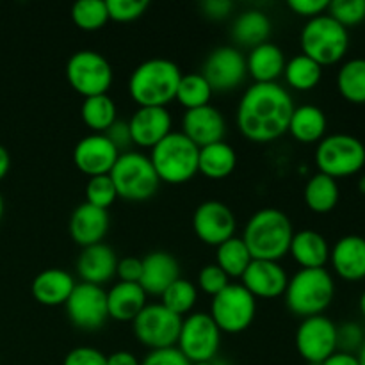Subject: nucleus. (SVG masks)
Wrapping results in <instances>:
<instances>
[{
	"mask_svg": "<svg viewBox=\"0 0 365 365\" xmlns=\"http://www.w3.org/2000/svg\"><path fill=\"white\" fill-rule=\"evenodd\" d=\"M319 173L331 178L353 177L365 166V145L351 134L324 135L316 148Z\"/></svg>",
	"mask_w": 365,
	"mask_h": 365,
	"instance_id": "obj_8",
	"label": "nucleus"
},
{
	"mask_svg": "<svg viewBox=\"0 0 365 365\" xmlns=\"http://www.w3.org/2000/svg\"><path fill=\"white\" fill-rule=\"evenodd\" d=\"M271 36V20L259 9L245 11L232 25V38L242 46H255L267 43Z\"/></svg>",
	"mask_w": 365,
	"mask_h": 365,
	"instance_id": "obj_31",
	"label": "nucleus"
},
{
	"mask_svg": "<svg viewBox=\"0 0 365 365\" xmlns=\"http://www.w3.org/2000/svg\"><path fill=\"white\" fill-rule=\"evenodd\" d=\"M230 285V278L225 274V271L221 269L217 264H209V266L202 267L198 274V287L202 289L205 294L209 296H217L221 291Z\"/></svg>",
	"mask_w": 365,
	"mask_h": 365,
	"instance_id": "obj_43",
	"label": "nucleus"
},
{
	"mask_svg": "<svg viewBox=\"0 0 365 365\" xmlns=\"http://www.w3.org/2000/svg\"><path fill=\"white\" fill-rule=\"evenodd\" d=\"M63 365H107V355L95 348L81 346L64 356Z\"/></svg>",
	"mask_w": 365,
	"mask_h": 365,
	"instance_id": "obj_45",
	"label": "nucleus"
},
{
	"mask_svg": "<svg viewBox=\"0 0 365 365\" xmlns=\"http://www.w3.org/2000/svg\"><path fill=\"white\" fill-rule=\"evenodd\" d=\"M364 344V331L356 323H344L337 327V351H359ZM355 355V353H353Z\"/></svg>",
	"mask_w": 365,
	"mask_h": 365,
	"instance_id": "obj_44",
	"label": "nucleus"
},
{
	"mask_svg": "<svg viewBox=\"0 0 365 365\" xmlns=\"http://www.w3.org/2000/svg\"><path fill=\"white\" fill-rule=\"evenodd\" d=\"M9 168H11V157L9 152L0 145V180L9 173Z\"/></svg>",
	"mask_w": 365,
	"mask_h": 365,
	"instance_id": "obj_53",
	"label": "nucleus"
},
{
	"mask_svg": "<svg viewBox=\"0 0 365 365\" xmlns=\"http://www.w3.org/2000/svg\"><path fill=\"white\" fill-rule=\"evenodd\" d=\"M191 365H217L214 360H210V362H196V364H191Z\"/></svg>",
	"mask_w": 365,
	"mask_h": 365,
	"instance_id": "obj_58",
	"label": "nucleus"
},
{
	"mask_svg": "<svg viewBox=\"0 0 365 365\" xmlns=\"http://www.w3.org/2000/svg\"><path fill=\"white\" fill-rule=\"evenodd\" d=\"M68 84L84 98L107 95L114 81L109 61L95 50H78L66 63Z\"/></svg>",
	"mask_w": 365,
	"mask_h": 365,
	"instance_id": "obj_9",
	"label": "nucleus"
},
{
	"mask_svg": "<svg viewBox=\"0 0 365 365\" xmlns=\"http://www.w3.org/2000/svg\"><path fill=\"white\" fill-rule=\"evenodd\" d=\"M200 148L192 145L182 132H171L152 148L150 160L160 182L185 184L198 173Z\"/></svg>",
	"mask_w": 365,
	"mask_h": 365,
	"instance_id": "obj_5",
	"label": "nucleus"
},
{
	"mask_svg": "<svg viewBox=\"0 0 365 365\" xmlns=\"http://www.w3.org/2000/svg\"><path fill=\"white\" fill-rule=\"evenodd\" d=\"M289 253L302 269H321L330 260V245L316 230L294 232Z\"/></svg>",
	"mask_w": 365,
	"mask_h": 365,
	"instance_id": "obj_28",
	"label": "nucleus"
},
{
	"mask_svg": "<svg viewBox=\"0 0 365 365\" xmlns=\"http://www.w3.org/2000/svg\"><path fill=\"white\" fill-rule=\"evenodd\" d=\"M356 359H359V365H365V341H364L362 348L359 349V355H356Z\"/></svg>",
	"mask_w": 365,
	"mask_h": 365,
	"instance_id": "obj_54",
	"label": "nucleus"
},
{
	"mask_svg": "<svg viewBox=\"0 0 365 365\" xmlns=\"http://www.w3.org/2000/svg\"><path fill=\"white\" fill-rule=\"evenodd\" d=\"M328 6H330L328 0H289V9L309 20L327 13Z\"/></svg>",
	"mask_w": 365,
	"mask_h": 365,
	"instance_id": "obj_49",
	"label": "nucleus"
},
{
	"mask_svg": "<svg viewBox=\"0 0 365 365\" xmlns=\"http://www.w3.org/2000/svg\"><path fill=\"white\" fill-rule=\"evenodd\" d=\"M81 118L88 128L95 134H103L118 120L116 103L109 95L84 98L81 107Z\"/></svg>",
	"mask_w": 365,
	"mask_h": 365,
	"instance_id": "obj_34",
	"label": "nucleus"
},
{
	"mask_svg": "<svg viewBox=\"0 0 365 365\" xmlns=\"http://www.w3.org/2000/svg\"><path fill=\"white\" fill-rule=\"evenodd\" d=\"M330 262L334 271L348 282H360L365 278V237L344 235L330 250Z\"/></svg>",
	"mask_w": 365,
	"mask_h": 365,
	"instance_id": "obj_23",
	"label": "nucleus"
},
{
	"mask_svg": "<svg viewBox=\"0 0 365 365\" xmlns=\"http://www.w3.org/2000/svg\"><path fill=\"white\" fill-rule=\"evenodd\" d=\"M118 157H120V152L103 134L86 135L73 148L75 166L89 178L109 175Z\"/></svg>",
	"mask_w": 365,
	"mask_h": 365,
	"instance_id": "obj_17",
	"label": "nucleus"
},
{
	"mask_svg": "<svg viewBox=\"0 0 365 365\" xmlns=\"http://www.w3.org/2000/svg\"><path fill=\"white\" fill-rule=\"evenodd\" d=\"M202 9L212 20H223V18H227L232 13L234 4L230 0H205L202 4Z\"/></svg>",
	"mask_w": 365,
	"mask_h": 365,
	"instance_id": "obj_50",
	"label": "nucleus"
},
{
	"mask_svg": "<svg viewBox=\"0 0 365 365\" xmlns=\"http://www.w3.org/2000/svg\"><path fill=\"white\" fill-rule=\"evenodd\" d=\"M143 260V273L139 285L146 294L163 296V292L180 278L178 260L168 252H152Z\"/></svg>",
	"mask_w": 365,
	"mask_h": 365,
	"instance_id": "obj_24",
	"label": "nucleus"
},
{
	"mask_svg": "<svg viewBox=\"0 0 365 365\" xmlns=\"http://www.w3.org/2000/svg\"><path fill=\"white\" fill-rule=\"evenodd\" d=\"M202 75L212 91H232L242 84L248 75L246 57L234 46H220L207 57Z\"/></svg>",
	"mask_w": 365,
	"mask_h": 365,
	"instance_id": "obj_16",
	"label": "nucleus"
},
{
	"mask_svg": "<svg viewBox=\"0 0 365 365\" xmlns=\"http://www.w3.org/2000/svg\"><path fill=\"white\" fill-rule=\"evenodd\" d=\"M235 216L230 207L217 200H207L196 207L192 214V230L207 246H220L235 232Z\"/></svg>",
	"mask_w": 365,
	"mask_h": 365,
	"instance_id": "obj_15",
	"label": "nucleus"
},
{
	"mask_svg": "<svg viewBox=\"0 0 365 365\" xmlns=\"http://www.w3.org/2000/svg\"><path fill=\"white\" fill-rule=\"evenodd\" d=\"M71 20L81 31H100L109 21L106 0H78L71 7Z\"/></svg>",
	"mask_w": 365,
	"mask_h": 365,
	"instance_id": "obj_39",
	"label": "nucleus"
},
{
	"mask_svg": "<svg viewBox=\"0 0 365 365\" xmlns=\"http://www.w3.org/2000/svg\"><path fill=\"white\" fill-rule=\"evenodd\" d=\"M327 114L317 106H299L292 113L287 132L303 145L319 143L327 134Z\"/></svg>",
	"mask_w": 365,
	"mask_h": 365,
	"instance_id": "obj_29",
	"label": "nucleus"
},
{
	"mask_svg": "<svg viewBox=\"0 0 365 365\" xmlns=\"http://www.w3.org/2000/svg\"><path fill=\"white\" fill-rule=\"evenodd\" d=\"M196 302H198V291L192 282L185 280V278H178L175 280L166 291L160 296V303L171 310L177 316H185L195 309Z\"/></svg>",
	"mask_w": 365,
	"mask_h": 365,
	"instance_id": "obj_38",
	"label": "nucleus"
},
{
	"mask_svg": "<svg viewBox=\"0 0 365 365\" xmlns=\"http://www.w3.org/2000/svg\"><path fill=\"white\" fill-rule=\"evenodd\" d=\"M143 273V260L138 257H125V259H118L116 266V277L120 282H127V284H139Z\"/></svg>",
	"mask_w": 365,
	"mask_h": 365,
	"instance_id": "obj_47",
	"label": "nucleus"
},
{
	"mask_svg": "<svg viewBox=\"0 0 365 365\" xmlns=\"http://www.w3.org/2000/svg\"><path fill=\"white\" fill-rule=\"evenodd\" d=\"M294 102L280 84H253L237 106V127L253 143H271L287 134Z\"/></svg>",
	"mask_w": 365,
	"mask_h": 365,
	"instance_id": "obj_1",
	"label": "nucleus"
},
{
	"mask_svg": "<svg viewBox=\"0 0 365 365\" xmlns=\"http://www.w3.org/2000/svg\"><path fill=\"white\" fill-rule=\"evenodd\" d=\"M109 177L118 198L127 202H146L155 195L160 184L150 157L139 152L120 153Z\"/></svg>",
	"mask_w": 365,
	"mask_h": 365,
	"instance_id": "obj_7",
	"label": "nucleus"
},
{
	"mask_svg": "<svg viewBox=\"0 0 365 365\" xmlns=\"http://www.w3.org/2000/svg\"><path fill=\"white\" fill-rule=\"evenodd\" d=\"M118 257L110 246L98 242V245L82 248L77 259V273L84 284L98 285L113 280L116 277Z\"/></svg>",
	"mask_w": 365,
	"mask_h": 365,
	"instance_id": "obj_22",
	"label": "nucleus"
},
{
	"mask_svg": "<svg viewBox=\"0 0 365 365\" xmlns=\"http://www.w3.org/2000/svg\"><path fill=\"white\" fill-rule=\"evenodd\" d=\"M221 344V331L210 314H189L182 321L177 349L189 364L210 362L216 359Z\"/></svg>",
	"mask_w": 365,
	"mask_h": 365,
	"instance_id": "obj_12",
	"label": "nucleus"
},
{
	"mask_svg": "<svg viewBox=\"0 0 365 365\" xmlns=\"http://www.w3.org/2000/svg\"><path fill=\"white\" fill-rule=\"evenodd\" d=\"M296 349L307 364H323L337 351V324L327 316H312L296 330Z\"/></svg>",
	"mask_w": 365,
	"mask_h": 365,
	"instance_id": "obj_14",
	"label": "nucleus"
},
{
	"mask_svg": "<svg viewBox=\"0 0 365 365\" xmlns=\"http://www.w3.org/2000/svg\"><path fill=\"white\" fill-rule=\"evenodd\" d=\"M182 134L198 148L225 141L227 123L220 109L209 106L185 110L182 118Z\"/></svg>",
	"mask_w": 365,
	"mask_h": 365,
	"instance_id": "obj_19",
	"label": "nucleus"
},
{
	"mask_svg": "<svg viewBox=\"0 0 365 365\" xmlns=\"http://www.w3.org/2000/svg\"><path fill=\"white\" fill-rule=\"evenodd\" d=\"M182 321L184 319L180 316L168 310L163 303H153L146 305L132 321V330L135 339L150 348V351L177 348Z\"/></svg>",
	"mask_w": 365,
	"mask_h": 365,
	"instance_id": "obj_10",
	"label": "nucleus"
},
{
	"mask_svg": "<svg viewBox=\"0 0 365 365\" xmlns=\"http://www.w3.org/2000/svg\"><path fill=\"white\" fill-rule=\"evenodd\" d=\"M75 280L68 271L59 267H50L41 271L38 277L32 280L31 292L32 298L45 307H59L64 305L75 289Z\"/></svg>",
	"mask_w": 365,
	"mask_h": 365,
	"instance_id": "obj_25",
	"label": "nucleus"
},
{
	"mask_svg": "<svg viewBox=\"0 0 365 365\" xmlns=\"http://www.w3.org/2000/svg\"><path fill=\"white\" fill-rule=\"evenodd\" d=\"M109 223L110 217L107 210L93 207L89 203H82L71 214L68 230H70L75 245H78L81 248H88V246L98 245L103 241L107 230H109Z\"/></svg>",
	"mask_w": 365,
	"mask_h": 365,
	"instance_id": "obj_21",
	"label": "nucleus"
},
{
	"mask_svg": "<svg viewBox=\"0 0 365 365\" xmlns=\"http://www.w3.org/2000/svg\"><path fill=\"white\" fill-rule=\"evenodd\" d=\"M252 260L250 250L241 237H230L216 248V264L228 278H241Z\"/></svg>",
	"mask_w": 365,
	"mask_h": 365,
	"instance_id": "obj_36",
	"label": "nucleus"
},
{
	"mask_svg": "<svg viewBox=\"0 0 365 365\" xmlns=\"http://www.w3.org/2000/svg\"><path fill=\"white\" fill-rule=\"evenodd\" d=\"M182 71L173 61L153 57L132 71L128 95L139 107H166L177 96Z\"/></svg>",
	"mask_w": 365,
	"mask_h": 365,
	"instance_id": "obj_3",
	"label": "nucleus"
},
{
	"mask_svg": "<svg viewBox=\"0 0 365 365\" xmlns=\"http://www.w3.org/2000/svg\"><path fill=\"white\" fill-rule=\"evenodd\" d=\"M146 292L139 284H127L118 282L107 292V310L109 317L120 323H132L141 314L146 303Z\"/></svg>",
	"mask_w": 365,
	"mask_h": 365,
	"instance_id": "obj_27",
	"label": "nucleus"
},
{
	"mask_svg": "<svg viewBox=\"0 0 365 365\" xmlns=\"http://www.w3.org/2000/svg\"><path fill=\"white\" fill-rule=\"evenodd\" d=\"M241 280L242 287L255 299L280 298L282 294H285L289 284V277L284 267L269 260H252Z\"/></svg>",
	"mask_w": 365,
	"mask_h": 365,
	"instance_id": "obj_20",
	"label": "nucleus"
},
{
	"mask_svg": "<svg viewBox=\"0 0 365 365\" xmlns=\"http://www.w3.org/2000/svg\"><path fill=\"white\" fill-rule=\"evenodd\" d=\"M337 89L342 98L355 106L365 103V57L346 61L337 73Z\"/></svg>",
	"mask_w": 365,
	"mask_h": 365,
	"instance_id": "obj_33",
	"label": "nucleus"
},
{
	"mask_svg": "<svg viewBox=\"0 0 365 365\" xmlns=\"http://www.w3.org/2000/svg\"><path fill=\"white\" fill-rule=\"evenodd\" d=\"M106 2L109 20L118 21V24H128V21L138 20L148 9L146 0H106Z\"/></svg>",
	"mask_w": 365,
	"mask_h": 365,
	"instance_id": "obj_42",
	"label": "nucleus"
},
{
	"mask_svg": "<svg viewBox=\"0 0 365 365\" xmlns=\"http://www.w3.org/2000/svg\"><path fill=\"white\" fill-rule=\"evenodd\" d=\"M64 307H66L68 319L78 330L96 331L109 319L107 292L98 285L84 284V282L77 284Z\"/></svg>",
	"mask_w": 365,
	"mask_h": 365,
	"instance_id": "obj_13",
	"label": "nucleus"
},
{
	"mask_svg": "<svg viewBox=\"0 0 365 365\" xmlns=\"http://www.w3.org/2000/svg\"><path fill=\"white\" fill-rule=\"evenodd\" d=\"M212 93V88L202 73H187L182 75L175 100L185 110H191L209 106Z\"/></svg>",
	"mask_w": 365,
	"mask_h": 365,
	"instance_id": "obj_37",
	"label": "nucleus"
},
{
	"mask_svg": "<svg viewBox=\"0 0 365 365\" xmlns=\"http://www.w3.org/2000/svg\"><path fill=\"white\" fill-rule=\"evenodd\" d=\"M359 191L362 192V195H365V175H362L359 180Z\"/></svg>",
	"mask_w": 365,
	"mask_h": 365,
	"instance_id": "obj_56",
	"label": "nucleus"
},
{
	"mask_svg": "<svg viewBox=\"0 0 365 365\" xmlns=\"http://www.w3.org/2000/svg\"><path fill=\"white\" fill-rule=\"evenodd\" d=\"M359 309H360V314L365 317V291L362 292V296H360L359 299Z\"/></svg>",
	"mask_w": 365,
	"mask_h": 365,
	"instance_id": "obj_55",
	"label": "nucleus"
},
{
	"mask_svg": "<svg viewBox=\"0 0 365 365\" xmlns=\"http://www.w3.org/2000/svg\"><path fill=\"white\" fill-rule=\"evenodd\" d=\"M107 365H141V362L130 351H114L107 356Z\"/></svg>",
	"mask_w": 365,
	"mask_h": 365,
	"instance_id": "obj_51",
	"label": "nucleus"
},
{
	"mask_svg": "<svg viewBox=\"0 0 365 365\" xmlns=\"http://www.w3.org/2000/svg\"><path fill=\"white\" fill-rule=\"evenodd\" d=\"M116 187H114L109 175L89 178L88 185H86V203L107 210L114 202H116Z\"/></svg>",
	"mask_w": 365,
	"mask_h": 365,
	"instance_id": "obj_40",
	"label": "nucleus"
},
{
	"mask_svg": "<svg viewBox=\"0 0 365 365\" xmlns=\"http://www.w3.org/2000/svg\"><path fill=\"white\" fill-rule=\"evenodd\" d=\"M321 365H359V359L353 353L335 351L334 355L328 356Z\"/></svg>",
	"mask_w": 365,
	"mask_h": 365,
	"instance_id": "obj_52",
	"label": "nucleus"
},
{
	"mask_svg": "<svg viewBox=\"0 0 365 365\" xmlns=\"http://www.w3.org/2000/svg\"><path fill=\"white\" fill-rule=\"evenodd\" d=\"M237 166V153L228 143H214L203 146L198 153V173L210 180H223L230 177Z\"/></svg>",
	"mask_w": 365,
	"mask_h": 365,
	"instance_id": "obj_30",
	"label": "nucleus"
},
{
	"mask_svg": "<svg viewBox=\"0 0 365 365\" xmlns=\"http://www.w3.org/2000/svg\"><path fill=\"white\" fill-rule=\"evenodd\" d=\"M107 139L114 145V148L118 150L120 153L127 152L128 146L132 145V135H130V128H128L127 121H120L116 120L106 132H103Z\"/></svg>",
	"mask_w": 365,
	"mask_h": 365,
	"instance_id": "obj_48",
	"label": "nucleus"
},
{
	"mask_svg": "<svg viewBox=\"0 0 365 365\" xmlns=\"http://www.w3.org/2000/svg\"><path fill=\"white\" fill-rule=\"evenodd\" d=\"M292 237L294 230L287 214L280 209L267 207L250 217L241 239L253 260L278 262L289 253Z\"/></svg>",
	"mask_w": 365,
	"mask_h": 365,
	"instance_id": "obj_2",
	"label": "nucleus"
},
{
	"mask_svg": "<svg viewBox=\"0 0 365 365\" xmlns=\"http://www.w3.org/2000/svg\"><path fill=\"white\" fill-rule=\"evenodd\" d=\"M127 123L132 145L141 148H153L173 132V120L166 107H138Z\"/></svg>",
	"mask_w": 365,
	"mask_h": 365,
	"instance_id": "obj_18",
	"label": "nucleus"
},
{
	"mask_svg": "<svg viewBox=\"0 0 365 365\" xmlns=\"http://www.w3.org/2000/svg\"><path fill=\"white\" fill-rule=\"evenodd\" d=\"M285 82L296 91H310L316 88L323 77V66L310 57L298 53L287 61L284 70Z\"/></svg>",
	"mask_w": 365,
	"mask_h": 365,
	"instance_id": "obj_35",
	"label": "nucleus"
},
{
	"mask_svg": "<svg viewBox=\"0 0 365 365\" xmlns=\"http://www.w3.org/2000/svg\"><path fill=\"white\" fill-rule=\"evenodd\" d=\"M141 365H191L177 348L155 349L145 356Z\"/></svg>",
	"mask_w": 365,
	"mask_h": 365,
	"instance_id": "obj_46",
	"label": "nucleus"
},
{
	"mask_svg": "<svg viewBox=\"0 0 365 365\" xmlns=\"http://www.w3.org/2000/svg\"><path fill=\"white\" fill-rule=\"evenodd\" d=\"M341 191H339L337 180L328 175L316 173L305 185L303 200L305 205L316 214H328L337 207Z\"/></svg>",
	"mask_w": 365,
	"mask_h": 365,
	"instance_id": "obj_32",
	"label": "nucleus"
},
{
	"mask_svg": "<svg viewBox=\"0 0 365 365\" xmlns=\"http://www.w3.org/2000/svg\"><path fill=\"white\" fill-rule=\"evenodd\" d=\"M2 216H4V200H2V195H0V221H2Z\"/></svg>",
	"mask_w": 365,
	"mask_h": 365,
	"instance_id": "obj_57",
	"label": "nucleus"
},
{
	"mask_svg": "<svg viewBox=\"0 0 365 365\" xmlns=\"http://www.w3.org/2000/svg\"><path fill=\"white\" fill-rule=\"evenodd\" d=\"M328 14L342 27H353L365 20V0H331Z\"/></svg>",
	"mask_w": 365,
	"mask_h": 365,
	"instance_id": "obj_41",
	"label": "nucleus"
},
{
	"mask_svg": "<svg viewBox=\"0 0 365 365\" xmlns=\"http://www.w3.org/2000/svg\"><path fill=\"white\" fill-rule=\"evenodd\" d=\"M299 41L303 56L310 57L321 66L342 61L349 48L348 29L342 27L330 14H321L307 21Z\"/></svg>",
	"mask_w": 365,
	"mask_h": 365,
	"instance_id": "obj_6",
	"label": "nucleus"
},
{
	"mask_svg": "<svg viewBox=\"0 0 365 365\" xmlns=\"http://www.w3.org/2000/svg\"><path fill=\"white\" fill-rule=\"evenodd\" d=\"M257 314V299L242 285L230 284L212 298L210 317L221 334H241L252 327Z\"/></svg>",
	"mask_w": 365,
	"mask_h": 365,
	"instance_id": "obj_11",
	"label": "nucleus"
},
{
	"mask_svg": "<svg viewBox=\"0 0 365 365\" xmlns=\"http://www.w3.org/2000/svg\"><path fill=\"white\" fill-rule=\"evenodd\" d=\"M285 64L284 50L269 41L252 48L246 57V71L255 84H274L284 75Z\"/></svg>",
	"mask_w": 365,
	"mask_h": 365,
	"instance_id": "obj_26",
	"label": "nucleus"
},
{
	"mask_svg": "<svg viewBox=\"0 0 365 365\" xmlns=\"http://www.w3.org/2000/svg\"><path fill=\"white\" fill-rule=\"evenodd\" d=\"M285 303L294 316L307 319L323 316L335 296V282L327 267L321 269H299L289 280L285 289Z\"/></svg>",
	"mask_w": 365,
	"mask_h": 365,
	"instance_id": "obj_4",
	"label": "nucleus"
}]
</instances>
